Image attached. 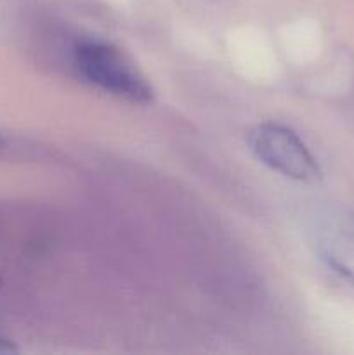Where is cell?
<instances>
[{"mask_svg": "<svg viewBox=\"0 0 354 355\" xmlns=\"http://www.w3.org/2000/svg\"><path fill=\"white\" fill-rule=\"evenodd\" d=\"M73 62L80 76L103 92L134 104L153 101L151 83L120 49L108 42H78L73 49Z\"/></svg>", "mask_w": 354, "mask_h": 355, "instance_id": "6da1fadb", "label": "cell"}, {"mask_svg": "<svg viewBox=\"0 0 354 355\" xmlns=\"http://www.w3.org/2000/svg\"><path fill=\"white\" fill-rule=\"evenodd\" d=\"M245 139L257 162L273 172L297 182H316L321 179L318 159L287 125L264 121L253 125Z\"/></svg>", "mask_w": 354, "mask_h": 355, "instance_id": "7a4b0ae2", "label": "cell"}, {"mask_svg": "<svg viewBox=\"0 0 354 355\" xmlns=\"http://www.w3.org/2000/svg\"><path fill=\"white\" fill-rule=\"evenodd\" d=\"M316 248L321 260L354 286V211L330 208L316 225Z\"/></svg>", "mask_w": 354, "mask_h": 355, "instance_id": "3957f363", "label": "cell"}, {"mask_svg": "<svg viewBox=\"0 0 354 355\" xmlns=\"http://www.w3.org/2000/svg\"><path fill=\"white\" fill-rule=\"evenodd\" d=\"M17 354V347L6 338H0V355Z\"/></svg>", "mask_w": 354, "mask_h": 355, "instance_id": "277c9868", "label": "cell"}, {"mask_svg": "<svg viewBox=\"0 0 354 355\" xmlns=\"http://www.w3.org/2000/svg\"><path fill=\"white\" fill-rule=\"evenodd\" d=\"M2 146H3V139L0 137V148H2Z\"/></svg>", "mask_w": 354, "mask_h": 355, "instance_id": "5b68a950", "label": "cell"}, {"mask_svg": "<svg viewBox=\"0 0 354 355\" xmlns=\"http://www.w3.org/2000/svg\"><path fill=\"white\" fill-rule=\"evenodd\" d=\"M0 288H2V276H0Z\"/></svg>", "mask_w": 354, "mask_h": 355, "instance_id": "8992f818", "label": "cell"}]
</instances>
